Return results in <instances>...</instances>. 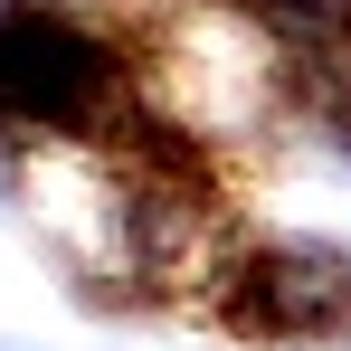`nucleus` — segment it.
<instances>
[{"instance_id": "f257e3e1", "label": "nucleus", "mask_w": 351, "mask_h": 351, "mask_svg": "<svg viewBox=\"0 0 351 351\" xmlns=\"http://www.w3.org/2000/svg\"><path fill=\"white\" fill-rule=\"evenodd\" d=\"M209 313L237 342H332L351 323V247H332V237L237 247L209 285Z\"/></svg>"}]
</instances>
